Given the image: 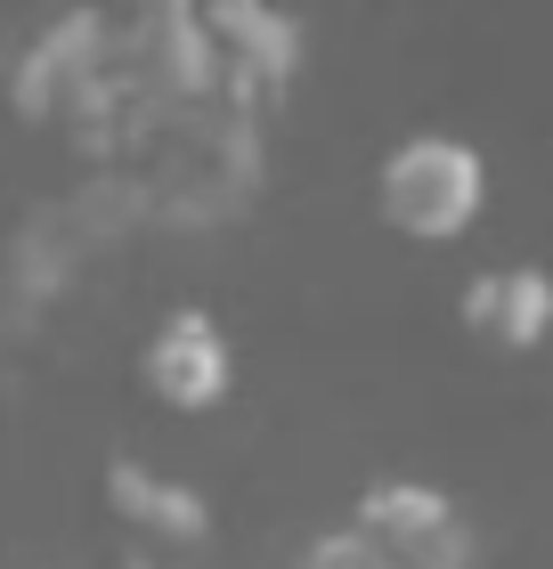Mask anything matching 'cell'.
Here are the masks:
<instances>
[{"label": "cell", "instance_id": "obj_1", "mask_svg": "<svg viewBox=\"0 0 553 569\" xmlns=\"http://www.w3.org/2000/svg\"><path fill=\"white\" fill-rule=\"evenodd\" d=\"M383 220L415 244H447L481 220V154L456 147V139H407L399 154L383 163Z\"/></svg>", "mask_w": 553, "mask_h": 569}, {"label": "cell", "instance_id": "obj_2", "mask_svg": "<svg viewBox=\"0 0 553 569\" xmlns=\"http://www.w3.org/2000/svg\"><path fill=\"white\" fill-rule=\"evenodd\" d=\"M147 382H155V399H171V407L220 399V382H228L220 326L213 318H171L164 333H155V350H147Z\"/></svg>", "mask_w": 553, "mask_h": 569}, {"label": "cell", "instance_id": "obj_3", "mask_svg": "<svg viewBox=\"0 0 553 569\" xmlns=\"http://www.w3.org/2000/svg\"><path fill=\"white\" fill-rule=\"evenodd\" d=\"M545 309H553V293H545V277H530V269H496V277L472 284V326L496 333V342H537Z\"/></svg>", "mask_w": 553, "mask_h": 569}]
</instances>
